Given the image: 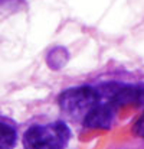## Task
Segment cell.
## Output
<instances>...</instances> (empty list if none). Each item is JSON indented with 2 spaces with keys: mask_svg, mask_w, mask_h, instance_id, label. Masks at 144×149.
I'll return each mask as SVG.
<instances>
[{
  "mask_svg": "<svg viewBox=\"0 0 144 149\" xmlns=\"http://www.w3.org/2000/svg\"><path fill=\"white\" fill-rule=\"evenodd\" d=\"M71 139V130L63 122L33 125L23 135L25 149H63Z\"/></svg>",
  "mask_w": 144,
  "mask_h": 149,
  "instance_id": "cell-1",
  "label": "cell"
},
{
  "mask_svg": "<svg viewBox=\"0 0 144 149\" xmlns=\"http://www.w3.org/2000/svg\"><path fill=\"white\" fill-rule=\"evenodd\" d=\"M58 103L68 117L84 122L88 113L99 103V93L96 87L91 86L72 87L61 93Z\"/></svg>",
  "mask_w": 144,
  "mask_h": 149,
  "instance_id": "cell-2",
  "label": "cell"
},
{
  "mask_svg": "<svg viewBox=\"0 0 144 149\" xmlns=\"http://www.w3.org/2000/svg\"><path fill=\"white\" fill-rule=\"evenodd\" d=\"M98 88L99 99L107 100L117 109L124 106L144 104V84H118L107 83Z\"/></svg>",
  "mask_w": 144,
  "mask_h": 149,
  "instance_id": "cell-3",
  "label": "cell"
},
{
  "mask_svg": "<svg viewBox=\"0 0 144 149\" xmlns=\"http://www.w3.org/2000/svg\"><path fill=\"white\" fill-rule=\"evenodd\" d=\"M117 107L107 100L99 99V103L88 113L84 119V126L88 129H110L114 117H115Z\"/></svg>",
  "mask_w": 144,
  "mask_h": 149,
  "instance_id": "cell-4",
  "label": "cell"
},
{
  "mask_svg": "<svg viewBox=\"0 0 144 149\" xmlns=\"http://www.w3.org/2000/svg\"><path fill=\"white\" fill-rule=\"evenodd\" d=\"M17 143V129L13 123L0 117V149H13Z\"/></svg>",
  "mask_w": 144,
  "mask_h": 149,
  "instance_id": "cell-5",
  "label": "cell"
},
{
  "mask_svg": "<svg viewBox=\"0 0 144 149\" xmlns=\"http://www.w3.org/2000/svg\"><path fill=\"white\" fill-rule=\"evenodd\" d=\"M134 133L137 135V136H140V138H144V113L140 116V119L136 122V125H134Z\"/></svg>",
  "mask_w": 144,
  "mask_h": 149,
  "instance_id": "cell-6",
  "label": "cell"
},
{
  "mask_svg": "<svg viewBox=\"0 0 144 149\" xmlns=\"http://www.w3.org/2000/svg\"><path fill=\"white\" fill-rule=\"evenodd\" d=\"M20 3H23V0H0V4L6 9H16Z\"/></svg>",
  "mask_w": 144,
  "mask_h": 149,
  "instance_id": "cell-7",
  "label": "cell"
}]
</instances>
